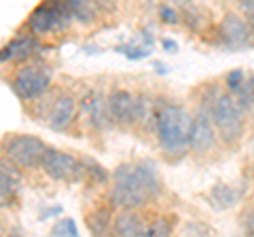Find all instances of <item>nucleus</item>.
I'll use <instances>...</instances> for the list:
<instances>
[{
    "label": "nucleus",
    "mask_w": 254,
    "mask_h": 237,
    "mask_svg": "<svg viewBox=\"0 0 254 237\" xmlns=\"http://www.w3.org/2000/svg\"><path fill=\"white\" fill-rule=\"evenodd\" d=\"M159 178L150 163H125L113 174L110 199L117 208L136 210L146 205L159 193Z\"/></svg>",
    "instance_id": "f257e3e1"
},
{
    "label": "nucleus",
    "mask_w": 254,
    "mask_h": 237,
    "mask_svg": "<svg viewBox=\"0 0 254 237\" xmlns=\"http://www.w3.org/2000/svg\"><path fill=\"white\" fill-rule=\"evenodd\" d=\"M190 117L178 104H163L155 115L157 138L163 153L170 157H182L190 148Z\"/></svg>",
    "instance_id": "f03ea898"
},
{
    "label": "nucleus",
    "mask_w": 254,
    "mask_h": 237,
    "mask_svg": "<svg viewBox=\"0 0 254 237\" xmlns=\"http://www.w3.org/2000/svg\"><path fill=\"white\" fill-rule=\"evenodd\" d=\"M72 11H70L68 0H47L45 4L36 6L28 19V28L32 34H47L51 30L66 28L72 21Z\"/></svg>",
    "instance_id": "7ed1b4c3"
},
{
    "label": "nucleus",
    "mask_w": 254,
    "mask_h": 237,
    "mask_svg": "<svg viewBox=\"0 0 254 237\" xmlns=\"http://www.w3.org/2000/svg\"><path fill=\"white\" fill-rule=\"evenodd\" d=\"M212 121L216 125V129L220 131L222 140L235 142L240 138L242 127H244V118H242V106L237 104V100L231 96H218L212 104Z\"/></svg>",
    "instance_id": "20e7f679"
},
{
    "label": "nucleus",
    "mask_w": 254,
    "mask_h": 237,
    "mask_svg": "<svg viewBox=\"0 0 254 237\" xmlns=\"http://www.w3.org/2000/svg\"><path fill=\"white\" fill-rule=\"evenodd\" d=\"M41 168L49 178L60 180V182H74L81 180L85 170V163L78 161L76 157L58 151V148H47L41 161Z\"/></svg>",
    "instance_id": "39448f33"
},
{
    "label": "nucleus",
    "mask_w": 254,
    "mask_h": 237,
    "mask_svg": "<svg viewBox=\"0 0 254 237\" xmlns=\"http://www.w3.org/2000/svg\"><path fill=\"white\" fill-rule=\"evenodd\" d=\"M45 151H47L45 142L36 136H15L4 146V155L9 157V161L21 170L41 165Z\"/></svg>",
    "instance_id": "423d86ee"
},
{
    "label": "nucleus",
    "mask_w": 254,
    "mask_h": 237,
    "mask_svg": "<svg viewBox=\"0 0 254 237\" xmlns=\"http://www.w3.org/2000/svg\"><path fill=\"white\" fill-rule=\"evenodd\" d=\"M49 87V72L43 66H23L13 78V91L21 100H34Z\"/></svg>",
    "instance_id": "0eeeda50"
},
{
    "label": "nucleus",
    "mask_w": 254,
    "mask_h": 237,
    "mask_svg": "<svg viewBox=\"0 0 254 237\" xmlns=\"http://www.w3.org/2000/svg\"><path fill=\"white\" fill-rule=\"evenodd\" d=\"M108 108V118L121 127L136 123V98H131V93H127L123 89L113 91L106 102Z\"/></svg>",
    "instance_id": "6e6552de"
},
{
    "label": "nucleus",
    "mask_w": 254,
    "mask_h": 237,
    "mask_svg": "<svg viewBox=\"0 0 254 237\" xmlns=\"http://www.w3.org/2000/svg\"><path fill=\"white\" fill-rule=\"evenodd\" d=\"M210 117L212 115H208V113H199L193 118V123H190V148L199 155L208 153L214 146V142H216Z\"/></svg>",
    "instance_id": "1a4fd4ad"
},
{
    "label": "nucleus",
    "mask_w": 254,
    "mask_h": 237,
    "mask_svg": "<svg viewBox=\"0 0 254 237\" xmlns=\"http://www.w3.org/2000/svg\"><path fill=\"white\" fill-rule=\"evenodd\" d=\"M218 30H220L222 41H225L229 47H233V49H237V47H244L246 43H248V38H250L248 23H246L240 15H235V13L225 15L222 21H220Z\"/></svg>",
    "instance_id": "9d476101"
},
{
    "label": "nucleus",
    "mask_w": 254,
    "mask_h": 237,
    "mask_svg": "<svg viewBox=\"0 0 254 237\" xmlns=\"http://www.w3.org/2000/svg\"><path fill=\"white\" fill-rule=\"evenodd\" d=\"M74 100L70 98V96H62L55 100V104L51 108V113H49V127L55 129V131H62V129H66L70 123H72V118H74Z\"/></svg>",
    "instance_id": "9b49d317"
},
{
    "label": "nucleus",
    "mask_w": 254,
    "mask_h": 237,
    "mask_svg": "<svg viewBox=\"0 0 254 237\" xmlns=\"http://www.w3.org/2000/svg\"><path fill=\"white\" fill-rule=\"evenodd\" d=\"M115 233L125 235V237H140V235H148V227L144 225L142 216L127 210L125 214H121L115 220Z\"/></svg>",
    "instance_id": "f8f14e48"
},
{
    "label": "nucleus",
    "mask_w": 254,
    "mask_h": 237,
    "mask_svg": "<svg viewBox=\"0 0 254 237\" xmlns=\"http://www.w3.org/2000/svg\"><path fill=\"white\" fill-rule=\"evenodd\" d=\"M36 49H38V43L32 36H19V38H13L9 45H4L2 53H0V59L2 61L23 59V58H30Z\"/></svg>",
    "instance_id": "ddd939ff"
},
{
    "label": "nucleus",
    "mask_w": 254,
    "mask_h": 237,
    "mask_svg": "<svg viewBox=\"0 0 254 237\" xmlns=\"http://www.w3.org/2000/svg\"><path fill=\"white\" fill-rule=\"evenodd\" d=\"M237 201V195L235 191L229 184H216L210 191V203L214 205L216 210H227V208H233Z\"/></svg>",
    "instance_id": "4468645a"
},
{
    "label": "nucleus",
    "mask_w": 254,
    "mask_h": 237,
    "mask_svg": "<svg viewBox=\"0 0 254 237\" xmlns=\"http://www.w3.org/2000/svg\"><path fill=\"white\" fill-rule=\"evenodd\" d=\"M110 225V208H100L87 216V229L93 235H102Z\"/></svg>",
    "instance_id": "2eb2a0df"
},
{
    "label": "nucleus",
    "mask_w": 254,
    "mask_h": 237,
    "mask_svg": "<svg viewBox=\"0 0 254 237\" xmlns=\"http://www.w3.org/2000/svg\"><path fill=\"white\" fill-rule=\"evenodd\" d=\"M72 17L81 23H89L93 19V4L91 0H68Z\"/></svg>",
    "instance_id": "dca6fc26"
},
{
    "label": "nucleus",
    "mask_w": 254,
    "mask_h": 237,
    "mask_svg": "<svg viewBox=\"0 0 254 237\" xmlns=\"http://www.w3.org/2000/svg\"><path fill=\"white\" fill-rule=\"evenodd\" d=\"M235 96H237V104L242 108H250L254 104V76L246 78L240 89L235 91Z\"/></svg>",
    "instance_id": "f3484780"
},
{
    "label": "nucleus",
    "mask_w": 254,
    "mask_h": 237,
    "mask_svg": "<svg viewBox=\"0 0 254 237\" xmlns=\"http://www.w3.org/2000/svg\"><path fill=\"white\" fill-rule=\"evenodd\" d=\"M15 191V178L6 170V163H2V172H0V197H2V205L9 203Z\"/></svg>",
    "instance_id": "a211bd4d"
},
{
    "label": "nucleus",
    "mask_w": 254,
    "mask_h": 237,
    "mask_svg": "<svg viewBox=\"0 0 254 237\" xmlns=\"http://www.w3.org/2000/svg\"><path fill=\"white\" fill-rule=\"evenodd\" d=\"M83 108L89 113V118L93 125H100L102 121V110H100V98L95 93H89L85 100H83Z\"/></svg>",
    "instance_id": "6ab92c4d"
},
{
    "label": "nucleus",
    "mask_w": 254,
    "mask_h": 237,
    "mask_svg": "<svg viewBox=\"0 0 254 237\" xmlns=\"http://www.w3.org/2000/svg\"><path fill=\"white\" fill-rule=\"evenodd\" d=\"M51 235H64V237H76L78 229L72 218H62L60 223H55V227L51 229Z\"/></svg>",
    "instance_id": "aec40b11"
},
{
    "label": "nucleus",
    "mask_w": 254,
    "mask_h": 237,
    "mask_svg": "<svg viewBox=\"0 0 254 237\" xmlns=\"http://www.w3.org/2000/svg\"><path fill=\"white\" fill-rule=\"evenodd\" d=\"M119 53H123L127 59H144L150 55L148 45L146 47H117Z\"/></svg>",
    "instance_id": "412c9836"
},
{
    "label": "nucleus",
    "mask_w": 254,
    "mask_h": 237,
    "mask_svg": "<svg viewBox=\"0 0 254 237\" xmlns=\"http://www.w3.org/2000/svg\"><path fill=\"white\" fill-rule=\"evenodd\" d=\"M85 170H87V174H89L93 180H98V182H106L108 174L102 170L100 163H95V161H85Z\"/></svg>",
    "instance_id": "4be33fe9"
},
{
    "label": "nucleus",
    "mask_w": 254,
    "mask_h": 237,
    "mask_svg": "<svg viewBox=\"0 0 254 237\" xmlns=\"http://www.w3.org/2000/svg\"><path fill=\"white\" fill-rule=\"evenodd\" d=\"M225 81H227V89L235 93V91H237V89H240V87H242V83L246 81V76H244V72H242V70H231V72L227 74V78H225Z\"/></svg>",
    "instance_id": "5701e85b"
},
{
    "label": "nucleus",
    "mask_w": 254,
    "mask_h": 237,
    "mask_svg": "<svg viewBox=\"0 0 254 237\" xmlns=\"http://www.w3.org/2000/svg\"><path fill=\"white\" fill-rule=\"evenodd\" d=\"M170 233H172V227H170V223H168L165 218L155 220V223L148 227V237H155V235H170Z\"/></svg>",
    "instance_id": "b1692460"
},
{
    "label": "nucleus",
    "mask_w": 254,
    "mask_h": 237,
    "mask_svg": "<svg viewBox=\"0 0 254 237\" xmlns=\"http://www.w3.org/2000/svg\"><path fill=\"white\" fill-rule=\"evenodd\" d=\"M146 117H150V102L148 98L140 96L136 98V121H144Z\"/></svg>",
    "instance_id": "393cba45"
},
{
    "label": "nucleus",
    "mask_w": 254,
    "mask_h": 237,
    "mask_svg": "<svg viewBox=\"0 0 254 237\" xmlns=\"http://www.w3.org/2000/svg\"><path fill=\"white\" fill-rule=\"evenodd\" d=\"M159 15H161V21H165V23H178V15H176V11L170 9V6H161Z\"/></svg>",
    "instance_id": "a878e982"
},
{
    "label": "nucleus",
    "mask_w": 254,
    "mask_h": 237,
    "mask_svg": "<svg viewBox=\"0 0 254 237\" xmlns=\"http://www.w3.org/2000/svg\"><path fill=\"white\" fill-rule=\"evenodd\" d=\"M244 227H246V231H248L250 235H254V208L244 216Z\"/></svg>",
    "instance_id": "bb28decb"
},
{
    "label": "nucleus",
    "mask_w": 254,
    "mask_h": 237,
    "mask_svg": "<svg viewBox=\"0 0 254 237\" xmlns=\"http://www.w3.org/2000/svg\"><path fill=\"white\" fill-rule=\"evenodd\" d=\"M242 6H244V11L248 13V17L252 21V26H254V0H240Z\"/></svg>",
    "instance_id": "cd10ccee"
},
{
    "label": "nucleus",
    "mask_w": 254,
    "mask_h": 237,
    "mask_svg": "<svg viewBox=\"0 0 254 237\" xmlns=\"http://www.w3.org/2000/svg\"><path fill=\"white\" fill-rule=\"evenodd\" d=\"M161 45L165 47V51H170V53H174L178 49V43H174V41H170V38H163L161 41Z\"/></svg>",
    "instance_id": "c85d7f7f"
},
{
    "label": "nucleus",
    "mask_w": 254,
    "mask_h": 237,
    "mask_svg": "<svg viewBox=\"0 0 254 237\" xmlns=\"http://www.w3.org/2000/svg\"><path fill=\"white\" fill-rule=\"evenodd\" d=\"M172 2H178V4H182V2H185V0H172Z\"/></svg>",
    "instance_id": "c756f323"
},
{
    "label": "nucleus",
    "mask_w": 254,
    "mask_h": 237,
    "mask_svg": "<svg viewBox=\"0 0 254 237\" xmlns=\"http://www.w3.org/2000/svg\"><path fill=\"white\" fill-rule=\"evenodd\" d=\"M252 157H254V148H252Z\"/></svg>",
    "instance_id": "7c9ffc66"
}]
</instances>
